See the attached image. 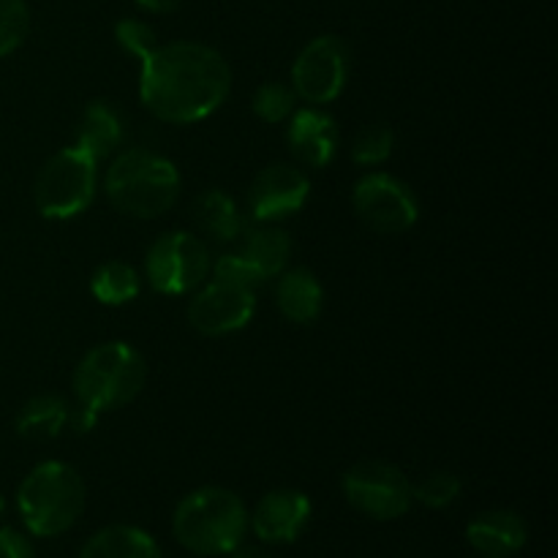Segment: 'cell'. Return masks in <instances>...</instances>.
I'll return each mask as SVG.
<instances>
[{"label":"cell","instance_id":"obj_1","mask_svg":"<svg viewBox=\"0 0 558 558\" xmlns=\"http://www.w3.org/2000/svg\"><path fill=\"white\" fill-rule=\"evenodd\" d=\"M140 65L142 104L172 125L210 118L232 87V69L223 54L199 41L156 47Z\"/></svg>","mask_w":558,"mask_h":558},{"label":"cell","instance_id":"obj_2","mask_svg":"<svg viewBox=\"0 0 558 558\" xmlns=\"http://www.w3.org/2000/svg\"><path fill=\"white\" fill-rule=\"evenodd\" d=\"M248 518L238 494L227 488H199L178 505L172 532L191 554L223 556L243 545Z\"/></svg>","mask_w":558,"mask_h":558},{"label":"cell","instance_id":"obj_3","mask_svg":"<svg viewBox=\"0 0 558 558\" xmlns=\"http://www.w3.org/2000/svg\"><path fill=\"white\" fill-rule=\"evenodd\" d=\"M104 191L120 213L131 218H158L180 196V172L169 158L153 150H125L109 163Z\"/></svg>","mask_w":558,"mask_h":558},{"label":"cell","instance_id":"obj_4","mask_svg":"<svg viewBox=\"0 0 558 558\" xmlns=\"http://www.w3.org/2000/svg\"><path fill=\"white\" fill-rule=\"evenodd\" d=\"M22 523L36 537H58L80 521L85 510V483L63 461H44L22 480L16 494Z\"/></svg>","mask_w":558,"mask_h":558},{"label":"cell","instance_id":"obj_5","mask_svg":"<svg viewBox=\"0 0 558 558\" xmlns=\"http://www.w3.org/2000/svg\"><path fill=\"white\" fill-rule=\"evenodd\" d=\"M147 379L145 357L123 341L101 343L80 360L74 392L82 409L98 414L114 412L134 401Z\"/></svg>","mask_w":558,"mask_h":558},{"label":"cell","instance_id":"obj_6","mask_svg":"<svg viewBox=\"0 0 558 558\" xmlns=\"http://www.w3.org/2000/svg\"><path fill=\"white\" fill-rule=\"evenodd\" d=\"M96 158H90L76 145L49 158L33 185L38 213L52 221H69V218L82 216L96 196Z\"/></svg>","mask_w":558,"mask_h":558},{"label":"cell","instance_id":"obj_7","mask_svg":"<svg viewBox=\"0 0 558 558\" xmlns=\"http://www.w3.org/2000/svg\"><path fill=\"white\" fill-rule=\"evenodd\" d=\"M147 281L161 294H185L210 272V251L196 234L167 232L147 251Z\"/></svg>","mask_w":558,"mask_h":558},{"label":"cell","instance_id":"obj_8","mask_svg":"<svg viewBox=\"0 0 558 558\" xmlns=\"http://www.w3.org/2000/svg\"><path fill=\"white\" fill-rule=\"evenodd\" d=\"M349 505L374 521H396L412 507V483L398 466L385 461H363L343 474Z\"/></svg>","mask_w":558,"mask_h":558},{"label":"cell","instance_id":"obj_9","mask_svg":"<svg viewBox=\"0 0 558 558\" xmlns=\"http://www.w3.org/2000/svg\"><path fill=\"white\" fill-rule=\"evenodd\" d=\"M354 213L374 232L401 234L412 229L420 218L417 196L403 180L385 172H371L354 185Z\"/></svg>","mask_w":558,"mask_h":558},{"label":"cell","instance_id":"obj_10","mask_svg":"<svg viewBox=\"0 0 558 558\" xmlns=\"http://www.w3.org/2000/svg\"><path fill=\"white\" fill-rule=\"evenodd\" d=\"M349 80V47L338 36H319L292 65V90L308 104H330Z\"/></svg>","mask_w":558,"mask_h":558},{"label":"cell","instance_id":"obj_11","mask_svg":"<svg viewBox=\"0 0 558 558\" xmlns=\"http://www.w3.org/2000/svg\"><path fill=\"white\" fill-rule=\"evenodd\" d=\"M256 311L254 289L210 281L189 303V322L202 336H229L243 330Z\"/></svg>","mask_w":558,"mask_h":558},{"label":"cell","instance_id":"obj_12","mask_svg":"<svg viewBox=\"0 0 558 558\" xmlns=\"http://www.w3.org/2000/svg\"><path fill=\"white\" fill-rule=\"evenodd\" d=\"M311 194V180L292 163H272L262 169L248 191V210L256 223H276L303 210Z\"/></svg>","mask_w":558,"mask_h":558},{"label":"cell","instance_id":"obj_13","mask_svg":"<svg viewBox=\"0 0 558 558\" xmlns=\"http://www.w3.org/2000/svg\"><path fill=\"white\" fill-rule=\"evenodd\" d=\"M311 521V499L300 490H272L256 505L248 526L262 543L283 545L294 543Z\"/></svg>","mask_w":558,"mask_h":558},{"label":"cell","instance_id":"obj_14","mask_svg":"<svg viewBox=\"0 0 558 558\" xmlns=\"http://www.w3.org/2000/svg\"><path fill=\"white\" fill-rule=\"evenodd\" d=\"M287 142L298 161H303L305 167L322 169L336 158L338 125L330 114L316 107L294 109L289 118Z\"/></svg>","mask_w":558,"mask_h":558},{"label":"cell","instance_id":"obj_15","mask_svg":"<svg viewBox=\"0 0 558 558\" xmlns=\"http://www.w3.org/2000/svg\"><path fill=\"white\" fill-rule=\"evenodd\" d=\"M466 539L474 550L485 556H510L526 545L529 529L518 512L510 510H490L480 512L466 526Z\"/></svg>","mask_w":558,"mask_h":558},{"label":"cell","instance_id":"obj_16","mask_svg":"<svg viewBox=\"0 0 558 558\" xmlns=\"http://www.w3.org/2000/svg\"><path fill=\"white\" fill-rule=\"evenodd\" d=\"M322 303H325V289L308 267L281 272L276 287V305L283 319L294 325H311L322 314Z\"/></svg>","mask_w":558,"mask_h":558},{"label":"cell","instance_id":"obj_17","mask_svg":"<svg viewBox=\"0 0 558 558\" xmlns=\"http://www.w3.org/2000/svg\"><path fill=\"white\" fill-rule=\"evenodd\" d=\"M238 254L254 267L262 281H267V278H276L287 270L289 256H292V238L276 223H259V227L245 232Z\"/></svg>","mask_w":558,"mask_h":558},{"label":"cell","instance_id":"obj_18","mask_svg":"<svg viewBox=\"0 0 558 558\" xmlns=\"http://www.w3.org/2000/svg\"><path fill=\"white\" fill-rule=\"evenodd\" d=\"M120 142H123V120L118 109L107 101L87 104L76 129V147L96 161H104L118 150Z\"/></svg>","mask_w":558,"mask_h":558},{"label":"cell","instance_id":"obj_19","mask_svg":"<svg viewBox=\"0 0 558 558\" xmlns=\"http://www.w3.org/2000/svg\"><path fill=\"white\" fill-rule=\"evenodd\" d=\"M71 407L63 396L44 392L31 398L16 414V434L31 441H47L69 428Z\"/></svg>","mask_w":558,"mask_h":558},{"label":"cell","instance_id":"obj_20","mask_svg":"<svg viewBox=\"0 0 558 558\" xmlns=\"http://www.w3.org/2000/svg\"><path fill=\"white\" fill-rule=\"evenodd\" d=\"M194 223L202 234L216 243H232L243 234V216H240L238 202L221 189H210L196 196Z\"/></svg>","mask_w":558,"mask_h":558},{"label":"cell","instance_id":"obj_21","mask_svg":"<svg viewBox=\"0 0 558 558\" xmlns=\"http://www.w3.org/2000/svg\"><path fill=\"white\" fill-rule=\"evenodd\" d=\"M80 558H161V550L142 529L107 526L87 539Z\"/></svg>","mask_w":558,"mask_h":558},{"label":"cell","instance_id":"obj_22","mask_svg":"<svg viewBox=\"0 0 558 558\" xmlns=\"http://www.w3.org/2000/svg\"><path fill=\"white\" fill-rule=\"evenodd\" d=\"M140 272L129 262H104L90 278L93 298L101 305H125L140 294Z\"/></svg>","mask_w":558,"mask_h":558},{"label":"cell","instance_id":"obj_23","mask_svg":"<svg viewBox=\"0 0 558 558\" xmlns=\"http://www.w3.org/2000/svg\"><path fill=\"white\" fill-rule=\"evenodd\" d=\"M294 104H298V93L283 82H265L251 98V109L265 123H281V120L292 118Z\"/></svg>","mask_w":558,"mask_h":558},{"label":"cell","instance_id":"obj_24","mask_svg":"<svg viewBox=\"0 0 558 558\" xmlns=\"http://www.w3.org/2000/svg\"><path fill=\"white\" fill-rule=\"evenodd\" d=\"M392 147H396V134L390 125L376 123L360 131L352 145V158L354 163H363V167H379L392 156Z\"/></svg>","mask_w":558,"mask_h":558},{"label":"cell","instance_id":"obj_25","mask_svg":"<svg viewBox=\"0 0 558 558\" xmlns=\"http://www.w3.org/2000/svg\"><path fill=\"white\" fill-rule=\"evenodd\" d=\"M31 31V9L25 0H0V58L14 52Z\"/></svg>","mask_w":558,"mask_h":558},{"label":"cell","instance_id":"obj_26","mask_svg":"<svg viewBox=\"0 0 558 558\" xmlns=\"http://www.w3.org/2000/svg\"><path fill=\"white\" fill-rule=\"evenodd\" d=\"M461 477L450 472H434L423 480L420 485H412V496L420 505L430 507V510H445L452 501L461 496Z\"/></svg>","mask_w":558,"mask_h":558},{"label":"cell","instance_id":"obj_27","mask_svg":"<svg viewBox=\"0 0 558 558\" xmlns=\"http://www.w3.org/2000/svg\"><path fill=\"white\" fill-rule=\"evenodd\" d=\"M114 38H118L120 47L136 60H145L153 49L158 47V38L153 33V27L142 20H120L114 25Z\"/></svg>","mask_w":558,"mask_h":558},{"label":"cell","instance_id":"obj_28","mask_svg":"<svg viewBox=\"0 0 558 558\" xmlns=\"http://www.w3.org/2000/svg\"><path fill=\"white\" fill-rule=\"evenodd\" d=\"M213 276H216V281H227L243 289H254L259 287V283H265L238 251H234V254H223L221 259L213 265Z\"/></svg>","mask_w":558,"mask_h":558},{"label":"cell","instance_id":"obj_29","mask_svg":"<svg viewBox=\"0 0 558 558\" xmlns=\"http://www.w3.org/2000/svg\"><path fill=\"white\" fill-rule=\"evenodd\" d=\"M0 558H36L33 545L25 534L14 529H0Z\"/></svg>","mask_w":558,"mask_h":558},{"label":"cell","instance_id":"obj_30","mask_svg":"<svg viewBox=\"0 0 558 558\" xmlns=\"http://www.w3.org/2000/svg\"><path fill=\"white\" fill-rule=\"evenodd\" d=\"M140 9L145 11H153V14H172V11L180 9V3L183 0H134Z\"/></svg>","mask_w":558,"mask_h":558},{"label":"cell","instance_id":"obj_31","mask_svg":"<svg viewBox=\"0 0 558 558\" xmlns=\"http://www.w3.org/2000/svg\"><path fill=\"white\" fill-rule=\"evenodd\" d=\"M232 558H272V556L265 554L262 548H234Z\"/></svg>","mask_w":558,"mask_h":558},{"label":"cell","instance_id":"obj_32","mask_svg":"<svg viewBox=\"0 0 558 558\" xmlns=\"http://www.w3.org/2000/svg\"><path fill=\"white\" fill-rule=\"evenodd\" d=\"M3 512H5V499H3V496H0V515H3Z\"/></svg>","mask_w":558,"mask_h":558},{"label":"cell","instance_id":"obj_33","mask_svg":"<svg viewBox=\"0 0 558 558\" xmlns=\"http://www.w3.org/2000/svg\"><path fill=\"white\" fill-rule=\"evenodd\" d=\"M488 558H499V556H488Z\"/></svg>","mask_w":558,"mask_h":558}]
</instances>
